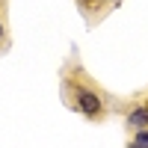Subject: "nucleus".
I'll list each match as a JSON object with an SVG mask.
<instances>
[{
  "label": "nucleus",
  "mask_w": 148,
  "mask_h": 148,
  "mask_svg": "<svg viewBox=\"0 0 148 148\" xmlns=\"http://www.w3.org/2000/svg\"><path fill=\"white\" fill-rule=\"evenodd\" d=\"M74 107H77L83 116H89V119H98V116L104 113V101L92 89H83V86L74 92Z\"/></svg>",
  "instance_id": "nucleus-1"
},
{
  "label": "nucleus",
  "mask_w": 148,
  "mask_h": 148,
  "mask_svg": "<svg viewBox=\"0 0 148 148\" xmlns=\"http://www.w3.org/2000/svg\"><path fill=\"white\" fill-rule=\"evenodd\" d=\"M127 127L136 130V133H139V130H148V101L127 113Z\"/></svg>",
  "instance_id": "nucleus-2"
},
{
  "label": "nucleus",
  "mask_w": 148,
  "mask_h": 148,
  "mask_svg": "<svg viewBox=\"0 0 148 148\" xmlns=\"http://www.w3.org/2000/svg\"><path fill=\"white\" fill-rule=\"evenodd\" d=\"M127 148H148V130H139L136 136L130 139V145Z\"/></svg>",
  "instance_id": "nucleus-3"
},
{
  "label": "nucleus",
  "mask_w": 148,
  "mask_h": 148,
  "mask_svg": "<svg viewBox=\"0 0 148 148\" xmlns=\"http://www.w3.org/2000/svg\"><path fill=\"white\" fill-rule=\"evenodd\" d=\"M3 36H6V30H3V24H0V42H3Z\"/></svg>",
  "instance_id": "nucleus-4"
}]
</instances>
